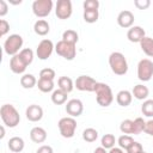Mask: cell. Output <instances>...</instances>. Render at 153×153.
Returning <instances> with one entry per match:
<instances>
[{"mask_svg":"<svg viewBox=\"0 0 153 153\" xmlns=\"http://www.w3.org/2000/svg\"><path fill=\"white\" fill-rule=\"evenodd\" d=\"M0 117L4 124L8 128H14L20 122V116L12 104H4L0 108Z\"/></svg>","mask_w":153,"mask_h":153,"instance_id":"6da1fadb","label":"cell"},{"mask_svg":"<svg viewBox=\"0 0 153 153\" xmlns=\"http://www.w3.org/2000/svg\"><path fill=\"white\" fill-rule=\"evenodd\" d=\"M109 66L116 75H124L128 72V62L126 56L120 51H114L109 56Z\"/></svg>","mask_w":153,"mask_h":153,"instance_id":"7a4b0ae2","label":"cell"},{"mask_svg":"<svg viewBox=\"0 0 153 153\" xmlns=\"http://www.w3.org/2000/svg\"><path fill=\"white\" fill-rule=\"evenodd\" d=\"M94 93H96V100L100 106L106 108L111 105V103L114 102V94L111 87L105 82H97Z\"/></svg>","mask_w":153,"mask_h":153,"instance_id":"3957f363","label":"cell"},{"mask_svg":"<svg viewBox=\"0 0 153 153\" xmlns=\"http://www.w3.org/2000/svg\"><path fill=\"white\" fill-rule=\"evenodd\" d=\"M22 47H23V37L18 33L10 35L4 42V50L10 56H14L19 54Z\"/></svg>","mask_w":153,"mask_h":153,"instance_id":"277c9868","label":"cell"},{"mask_svg":"<svg viewBox=\"0 0 153 153\" xmlns=\"http://www.w3.org/2000/svg\"><path fill=\"white\" fill-rule=\"evenodd\" d=\"M60 134L62 137L65 139H71L74 136L75 130H76V121L74 120V117H62L59 123H57Z\"/></svg>","mask_w":153,"mask_h":153,"instance_id":"5b68a950","label":"cell"},{"mask_svg":"<svg viewBox=\"0 0 153 153\" xmlns=\"http://www.w3.org/2000/svg\"><path fill=\"white\" fill-rule=\"evenodd\" d=\"M55 51L61 57H63L68 61H72L76 55V47H75V44H72V43H68V42L61 39L56 43Z\"/></svg>","mask_w":153,"mask_h":153,"instance_id":"8992f818","label":"cell"},{"mask_svg":"<svg viewBox=\"0 0 153 153\" xmlns=\"http://www.w3.org/2000/svg\"><path fill=\"white\" fill-rule=\"evenodd\" d=\"M153 76V61L142 59L137 63V78L141 81H148Z\"/></svg>","mask_w":153,"mask_h":153,"instance_id":"52a82bcc","label":"cell"},{"mask_svg":"<svg viewBox=\"0 0 153 153\" xmlns=\"http://www.w3.org/2000/svg\"><path fill=\"white\" fill-rule=\"evenodd\" d=\"M53 10L51 0H35L32 2V12L38 18H44L50 14Z\"/></svg>","mask_w":153,"mask_h":153,"instance_id":"ba28073f","label":"cell"},{"mask_svg":"<svg viewBox=\"0 0 153 153\" xmlns=\"http://www.w3.org/2000/svg\"><path fill=\"white\" fill-rule=\"evenodd\" d=\"M98 81H96L92 76L90 75H80L76 78L74 86L79 91H86V92H94L96 85Z\"/></svg>","mask_w":153,"mask_h":153,"instance_id":"9c48e42d","label":"cell"},{"mask_svg":"<svg viewBox=\"0 0 153 153\" xmlns=\"http://www.w3.org/2000/svg\"><path fill=\"white\" fill-rule=\"evenodd\" d=\"M73 7H72V1L71 0H59L56 2L55 7V13L59 19H68L72 16Z\"/></svg>","mask_w":153,"mask_h":153,"instance_id":"30bf717a","label":"cell"},{"mask_svg":"<svg viewBox=\"0 0 153 153\" xmlns=\"http://www.w3.org/2000/svg\"><path fill=\"white\" fill-rule=\"evenodd\" d=\"M54 49H55V47H54L53 42L48 38H44L38 43L37 49H36V55L39 60H47L53 54Z\"/></svg>","mask_w":153,"mask_h":153,"instance_id":"8fae6325","label":"cell"},{"mask_svg":"<svg viewBox=\"0 0 153 153\" xmlns=\"http://www.w3.org/2000/svg\"><path fill=\"white\" fill-rule=\"evenodd\" d=\"M84 111V104L80 99H71L66 104V112L71 117H78Z\"/></svg>","mask_w":153,"mask_h":153,"instance_id":"7c38bea8","label":"cell"},{"mask_svg":"<svg viewBox=\"0 0 153 153\" xmlns=\"http://www.w3.org/2000/svg\"><path fill=\"white\" fill-rule=\"evenodd\" d=\"M134 19L135 18L133 12L124 10V11H121L117 16V24L123 29H130L134 24Z\"/></svg>","mask_w":153,"mask_h":153,"instance_id":"4fadbf2b","label":"cell"},{"mask_svg":"<svg viewBox=\"0 0 153 153\" xmlns=\"http://www.w3.org/2000/svg\"><path fill=\"white\" fill-rule=\"evenodd\" d=\"M146 37V32L145 30L139 26V25H135V26H131L130 29H128L127 31V38L133 42V43H140L143 38Z\"/></svg>","mask_w":153,"mask_h":153,"instance_id":"5bb4252c","label":"cell"},{"mask_svg":"<svg viewBox=\"0 0 153 153\" xmlns=\"http://www.w3.org/2000/svg\"><path fill=\"white\" fill-rule=\"evenodd\" d=\"M25 115L30 122H38L43 117V109L37 104H31L26 108Z\"/></svg>","mask_w":153,"mask_h":153,"instance_id":"9a60e30c","label":"cell"},{"mask_svg":"<svg viewBox=\"0 0 153 153\" xmlns=\"http://www.w3.org/2000/svg\"><path fill=\"white\" fill-rule=\"evenodd\" d=\"M26 67H27V65L23 61V59L20 57L19 54H17V55H14V56L11 57V60H10V68H11V71L14 74H22V73H24L25 69H26Z\"/></svg>","mask_w":153,"mask_h":153,"instance_id":"2e32d148","label":"cell"},{"mask_svg":"<svg viewBox=\"0 0 153 153\" xmlns=\"http://www.w3.org/2000/svg\"><path fill=\"white\" fill-rule=\"evenodd\" d=\"M30 139L35 143H42L47 140V131L42 127H33L30 130Z\"/></svg>","mask_w":153,"mask_h":153,"instance_id":"e0dca14e","label":"cell"},{"mask_svg":"<svg viewBox=\"0 0 153 153\" xmlns=\"http://www.w3.org/2000/svg\"><path fill=\"white\" fill-rule=\"evenodd\" d=\"M131 100H133V94L128 90H121L116 94V102L121 106H128V105H130Z\"/></svg>","mask_w":153,"mask_h":153,"instance_id":"ac0fdd59","label":"cell"},{"mask_svg":"<svg viewBox=\"0 0 153 153\" xmlns=\"http://www.w3.org/2000/svg\"><path fill=\"white\" fill-rule=\"evenodd\" d=\"M131 94L134 96V98H136L139 100H146L148 94H149V90L147 86H145L142 84H137L133 87Z\"/></svg>","mask_w":153,"mask_h":153,"instance_id":"d6986e66","label":"cell"},{"mask_svg":"<svg viewBox=\"0 0 153 153\" xmlns=\"http://www.w3.org/2000/svg\"><path fill=\"white\" fill-rule=\"evenodd\" d=\"M7 146H8L10 151H11L12 153H19V152H22V151L24 149L25 142H24V140H23L22 137H19V136H13V137H11V139L8 140Z\"/></svg>","mask_w":153,"mask_h":153,"instance_id":"ffe728a7","label":"cell"},{"mask_svg":"<svg viewBox=\"0 0 153 153\" xmlns=\"http://www.w3.org/2000/svg\"><path fill=\"white\" fill-rule=\"evenodd\" d=\"M33 31L38 35V36H45L47 33H49L50 31V26L49 23L44 19H38L35 24H33Z\"/></svg>","mask_w":153,"mask_h":153,"instance_id":"44dd1931","label":"cell"},{"mask_svg":"<svg viewBox=\"0 0 153 153\" xmlns=\"http://www.w3.org/2000/svg\"><path fill=\"white\" fill-rule=\"evenodd\" d=\"M57 85H59V88L65 91L66 93L72 92L74 88V82L69 76H60L57 80Z\"/></svg>","mask_w":153,"mask_h":153,"instance_id":"7402d4cb","label":"cell"},{"mask_svg":"<svg viewBox=\"0 0 153 153\" xmlns=\"http://www.w3.org/2000/svg\"><path fill=\"white\" fill-rule=\"evenodd\" d=\"M67 97H68V93L57 88V90H54L51 93V102L55 105H62L67 102Z\"/></svg>","mask_w":153,"mask_h":153,"instance_id":"603a6c76","label":"cell"},{"mask_svg":"<svg viewBox=\"0 0 153 153\" xmlns=\"http://www.w3.org/2000/svg\"><path fill=\"white\" fill-rule=\"evenodd\" d=\"M140 47L141 50L149 57H153V38L151 37H145L141 42H140Z\"/></svg>","mask_w":153,"mask_h":153,"instance_id":"cb8c5ba5","label":"cell"},{"mask_svg":"<svg viewBox=\"0 0 153 153\" xmlns=\"http://www.w3.org/2000/svg\"><path fill=\"white\" fill-rule=\"evenodd\" d=\"M37 87L41 92L43 93H48L51 92L54 90V80H49V79H42L39 78L37 81Z\"/></svg>","mask_w":153,"mask_h":153,"instance_id":"d4e9b609","label":"cell"},{"mask_svg":"<svg viewBox=\"0 0 153 153\" xmlns=\"http://www.w3.org/2000/svg\"><path fill=\"white\" fill-rule=\"evenodd\" d=\"M20 85L24 88H32L37 85V80L33 74H24L20 78Z\"/></svg>","mask_w":153,"mask_h":153,"instance_id":"484cf974","label":"cell"},{"mask_svg":"<svg viewBox=\"0 0 153 153\" xmlns=\"http://www.w3.org/2000/svg\"><path fill=\"white\" fill-rule=\"evenodd\" d=\"M62 39L68 42V43H72V44H76L78 41H79V35L75 30H72V29H68L66 31H63L62 33Z\"/></svg>","mask_w":153,"mask_h":153,"instance_id":"4316f807","label":"cell"},{"mask_svg":"<svg viewBox=\"0 0 153 153\" xmlns=\"http://www.w3.org/2000/svg\"><path fill=\"white\" fill-rule=\"evenodd\" d=\"M100 143H102V147H104L105 149H111L112 147H115L116 139H115V136L112 134H104L102 136Z\"/></svg>","mask_w":153,"mask_h":153,"instance_id":"83f0119b","label":"cell"},{"mask_svg":"<svg viewBox=\"0 0 153 153\" xmlns=\"http://www.w3.org/2000/svg\"><path fill=\"white\" fill-rule=\"evenodd\" d=\"M82 139L86 142H94L98 139V131L94 128H86L82 131Z\"/></svg>","mask_w":153,"mask_h":153,"instance_id":"f1b7e54d","label":"cell"},{"mask_svg":"<svg viewBox=\"0 0 153 153\" xmlns=\"http://www.w3.org/2000/svg\"><path fill=\"white\" fill-rule=\"evenodd\" d=\"M134 142V139L130 136V135H121L120 137H118V140H117V143H118V146H120V148H122V149H128L130 146H131V143Z\"/></svg>","mask_w":153,"mask_h":153,"instance_id":"f546056e","label":"cell"},{"mask_svg":"<svg viewBox=\"0 0 153 153\" xmlns=\"http://www.w3.org/2000/svg\"><path fill=\"white\" fill-rule=\"evenodd\" d=\"M120 130L128 135V134H133L134 133V121L131 120H124L122 121V123L120 124Z\"/></svg>","mask_w":153,"mask_h":153,"instance_id":"4dcf8cb0","label":"cell"},{"mask_svg":"<svg viewBox=\"0 0 153 153\" xmlns=\"http://www.w3.org/2000/svg\"><path fill=\"white\" fill-rule=\"evenodd\" d=\"M141 111L147 117H153V99H146L143 100L141 105Z\"/></svg>","mask_w":153,"mask_h":153,"instance_id":"1f68e13d","label":"cell"},{"mask_svg":"<svg viewBox=\"0 0 153 153\" xmlns=\"http://www.w3.org/2000/svg\"><path fill=\"white\" fill-rule=\"evenodd\" d=\"M20 57L23 59V61L29 66L31 65V62L33 61V51L30 49V48H25V49H22L20 53H19Z\"/></svg>","mask_w":153,"mask_h":153,"instance_id":"d6a6232c","label":"cell"},{"mask_svg":"<svg viewBox=\"0 0 153 153\" xmlns=\"http://www.w3.org/2000/svg\"><path fill=\"white\" fill-rule=\"evenodd\" d=\"M82 17H84V20L86 23L92 24V23H96L98 20L99 13H98V11H84Z\"/></svg>","mask_w":153,"mask_h":153,"instance_id":"836d02e7","label":"cell"},{"mask_svg":"<svg viewBox=\"0 0 153 153\" xmlns=\"http://www.w3.org/2000/svg\"><path fill=\"white\" fill-rule=\"evenodd\" d=\"M145 126H146V122L143 121L142 117H136L134 120V135H139L140 133H142L145 130Z\"/></svg>","mask_w":153,"mask_h":153,"instance_id":"e575fe53","label":"cell"},{"mask_svg":"<svg viewBox=\"0 0 153 153\" xmlns=\"http://www.w3.org/2000/svg\"><path fill=\"white\" fill-rule=\"evenodd\" d=\"M82 6H84V11H98L99 1L98 0H85Z\"/></svg>","mask_w":153,"mask_h":153,"instance_id":"d590c367","label":"cell"},{"mask_svg":"<svg viewBox=\"0 0 153 153\" xmlns=\"http://www.w3.org/2000/svg\"><path fill=\"white\" fill-rule=\"evenodd\" d=\"M56 76L55 71L53 68H43L39 72V78L42 79H49V80H54V78Z\"/></svg>","mask_w":153,"mask_h":153,"instance_id":"8d00e7d4","label":"cell"},{"mask_svg":"<svg viewBox=\"0 0 153 153\" xmlns=\"http://www.w3.org/2000/svg\"><path fill=\"white\" fill-rule=\"evenodd\" d=\"M142 151H143L142 145L140 142H137V141H134L131 143V146L127 149V153H141Z\"/></svg>","mask_w":153,"mask_h":153,"instance_id":"74e56055","label":"cell"},{"mask_svg":"<svg viewBox=\"0 0 153 153\" xmlns=\"http://www.w3.org/2000/svg\"><path fill=\"white\" fill-rule=\"evenodd\" d=\"M134 5L139 10H147L151 6V1L149 0H135Z\"/></svg>","mask_w":153,"mask_h":153,"instance_id":"f35d334b","label":"cell"},{"mask_svg":"<svg viewBox=\"0 0 153 153\" xmlns=\"http://www.w3.org/2000/svg\"><path fill=\"white\" fill-rule=\"evenodd\" d=\"M8 31H10V23L5 19H1L0 20V36L4 37Z\"/></svg>","mask_w":153,"mask_h":153,"instance_id":"ab89813d","label":"cell"},{"mask_svg":"<svg viewBox=\"0 0 153 153\" xmlns=\"http://www.w3.org/2000/svg\"><path fill=\"white\" fill-rule=\"evenodd\" d=\"M8 12V6L5 0H0V17L6 16Z\"/></svg>","mask_w":153,"mask_h":153,"instance_id":"60d3db41","label":"cell"},{"mask_svg":"<svg viewBox=\"0 0 153 153\" xmlns=\"http://www.w3.org/2000/svg\"><path fill=\"white\" fill-rule=\"evenodd\" d=\"M146 134L153 136V120H149L146 122V126H145V130H143Z\"/></svg>","mask_w":153,"mask_h":153,"instance_id":"b9f144b4","label":"cell"},{"mask_svg":"<svg viewBox=\"0 0 153 153\" xmlns=\"http://www.w3.org/2000/svg\"><path fill=\"white\" fill-rule=\"evenodd\" d=\"M36 153H54V151H53L51 146H49V145H43V146H41V147L36 151Z\"/></svg>","mask_w":153,"mask_h":153,"instance_id":"7bdbcfd3","label":"cell"},{"mask_svg":"<svg viewBox=\"0 0 153 153\" xmlns=\"http://www.w3.org/2000/svg\"><path fill=\"white\" fill-rule=\"evenodd\" d=\"M108 153H124V152H123V149L120 148V147H112Z\"/></svg>","mask_w":153,"mask_h":153,"instance_id":"ee69618b","label":"cell"},{"mask_svg":"<svg viewBox=\"0 0 153 153\" xmlns=\"http://www.w3.org/2000/svg\"><path fill=\"white\" fill-rule=\"evenodd\" d=\"M93 153H108V152H106V149H105L104 147H102V146H100V147H97V148L94 149V152H93Z\"/></svg>","mask_w":153,"mask_h":153,"instance_id":"f6af8a7d","label":"cell"},{"mask_svg":"<svg viewBox=\"0 0 153 153\" xmlns=\"http://www.w3.org/2000/svg\"><path fill=\"white\" fill-rule=\"evenodd\" d=\"M1 134H0V139H4V136H5V128H4V126H1Z\"/></svg>","mask_w":153,"mask_h":153,"instance_id":"bcb514c9","label":"cell"},{"mask_svg":"<svg viewBox=\"0 0 153 153\" xmlns=\"http://www.w3.org/2000/svg\"><path fill=\"white\" fill-rule=\"evenodd\" d=\"M141 153H147V152H145V151H142V152H141Z\"/></svg>","mask_w":153,"mask_h":153,"instance_id":"7dc6e473","label":"cell"}]
</instances>
